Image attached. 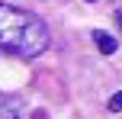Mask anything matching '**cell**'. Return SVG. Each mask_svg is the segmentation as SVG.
<instances>
[{"instance_id":"1","label":"cell","mask_w":122,"mask_h":119,"mask_svg":"<svg viewBox=\"0 0 122 119\" xmlns=\"http://www.w3.org/2000/svg\"><path fill=\"white\" fill-rule=\"evenodd\" d=\"M48 26L29 10L0 3V52L16 58H39L48 48Z\"/></svg>"},{"instance_id":"2","label":"cell","mask_w":122,"mask_h":119,"mask_svg":"<svg viewBox=\"0 0 122 119\" xmlns=\"http://www.w3.org/2000/svg\"><path fill=\"white\" fill-rule=\"evenodd\" d=\"M0 119H26L23 100L13 93H0Z\"/></svg>"},{"instance_id":"3","label":"cell","mask_w":122,"mask_h":119,"mask_svg":"<svg viewBox=\"0 0 122 119\" xmlns=\"http://www.w3.org/2000/svg\"><path fill=\"white\" fill-rule=\"evenodd\" d=\"M93 42H97L100 55H112V52H116V39H112L109 32H103V29H93Z\"/></svg>"},{"instance_id":"4","label":"cell","mask_w":122,"mask_h":119,"mask_svg":"<svg viewBox=\"0 0 122 119\" xmlns=\"http://www.w3.org/2000/svg\"><path fill=\"white\" fill-rule=\"evenodd\" d=\"M106 106H109V113H122V90L109 97V103H106Z\"/></svg>"},{"instance_id":"5","label":"cell","mask_w":122,"mask_h":119,"mask_svg":"<svg viewBox=\"0 0 122 119\" xmlns=\"http://www.w3.org/2000/svg\"><path fill=\"white\" fill-rule=\"evenodd\" d=\"M116 23H119V29H122V10H116Z\"/></svg>"},{"instance_id":"6","label":"cell","mask_w":122,"mask_h":119,"mask_svg":"<svg viewBox=\"0 0 122 119\" xmlns=\"http://www.w3.org/2000/svg\"><path fill=\"white\" fill-rule=\"evenodd\" d=\"M87 3H97V0H87Z\"/></svg>"}]
</instances>
